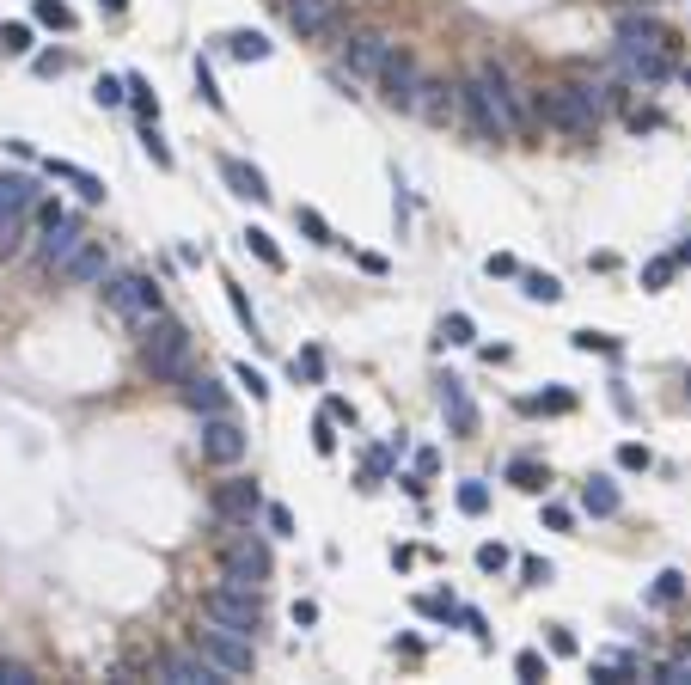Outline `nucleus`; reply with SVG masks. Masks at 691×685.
Returning a JSON list of instances; mask_svg holds the SVG:
<instances>
[{"label":"nucleus","instance_id":"obj_30","mask_svg":"<svg viewBox=\"0 0 691 685\" xmlns=\"http://www.w3.org/2000/svg\"><path fill=\"white\" fill-rule=\"evenodd\" d=\"M245 245H251V251H257V258H264L269 269H282V251H276V239H269L264 227H251V233H245Z\"/></svg>","mask_w":691,"mask_h":685},{"label":"nucleus","instance_id":"obj_6","mask_svg":"<svg viewBox=\"0 0 691 685\" xmlns=\"http://www.w3.org/2000/svg\"><path fill=\"white\" fill-rule=\"evenodd\" d=\"M527 104L550 122V129H563L570 142H593V135H600V117L588 111V99H581V92H575L570 80H563V86H539V92H532Z\"/></svg>","mask_w":691,"mask_h":685},{"label":"nucleus","instance_id":"obj_25","mask_svg":"<svg viewBox=\"0 0 691 685\" xmlns=\"http://www.w3.org/2000/svg\"><path fill=\"white\" fill-rule=\"evenodd\" d=\"M508 484H514V490H527V496H539V490L550 484V471H545L539 459H514V465H508Z\"/></svg>","mask_w":691,"mask_h":685},{"label":"nucleus","instance_id":"obj_9","mask_svg":"<svg viewBox=\"0 0 691 685\" xmlns=\"http://www.w3.org/2000/svg\"><path fill=\"white\" fill-rule=\"evenodd\" d=\"M269 569H276V557H269V544L245 526V532H233V539H221V582H245V587H264Z\"/></svg>","mask_w":691,"mask_h":685},{"label":"nucleus","instance_id":"obj_23","mask_svg":"<svg viewBox=\"0 0 691 685\" xmlns=\"http://www.w3.org/2000/svg\"><path fill=\"white\" fill-rule=\"evenodd\" d=\"M43 172H49V178H61V184H74L86 202H104V178H92L86 165H74V160H43Z\"/></svg>","mask_w":691,"mask_h":685},{"label":"nucleus","instance_id":"obj_31","mask_svg":"<svg viewBox=\"0 0 691 685\" xmlns=\"http://www.w3.org/2000/svg\"><path fill=\"white\" fill-rule=\"evenodd\" d=\"M141 147H147V160L153 165H172V147H165V135L153 129V122H141Z\"/></svg>","mask_w":691,"mask_h":685},{"label":"nucleus","instance_id":"obj_27","mask_svg":"<svg viewBox=\"0 0 691 685\" xmlns=\"http://www.w3.org/2000/svg\"><path fill=\"white\" fill-rule=\"evenodd\" d=\"M679 594H686V575H679V569H661V575H654V587H649L654 606H673Z\"/></svg>","mask_w":691,"mask_h":685},{"label":"nucleus","instance_id":"obj_41","mask_svg":"<svg viewBox=\"0 0 691 685\" xmlns=\"http://www.w3.org/2000/svg\"><path fill=\"white\" fill-rule=\"evenodd\" d=\"M477 569H489V575L508 569V544H477Z\"/></svg>","mask_w":691,"mask_h":685},{"label":"nucleus","instance_id":"obj_10","mask_svg":"<svg viewBox=\"0 0 691 685\" xmlns=\"http://www.w3.org/2000/svg\"><path fill=\"white\" fill-rule=\"evenodd\" d=\"M612 68H618L624 80H636V86H661L673 74V49L667 43H649V37H618Z\"/></svg>","mask_w":691,"mask_h":685},{"label":"nucleus","instance_id":"obj_52","mask_svg":"<svg viewBox=\"0 0 691 685\" xmlns=\"http://www.w3.org/2000/svg\"><path fill=\"white\" fill-rule=\"evenodd\" d=\"M489 276H520V263H514L508 251H502V258H489Z\"/></svg>","mask_w":691,"mask_h":685},{"label":"nucleus","instance_id":"obj_15","mask_svg":"<svg viewBox=\"0 0 691 685\" xmlns=\"http://www.w3.org/2000/svg\"><path fill=\"white\" fill-rule=\"evenodd\" d=\"M410 117H423L428 129H453V122H459V86L423 74V92H416V111H410Z\"/></svg>","mask_w":691,"mask_h":685},{"label":"nucleus","instance_id":"obj_49","mask_svg":"<svg viewBox=\"0 0 691 685\" xmlns=\"http://www.w3.org/2000/svg\"><path fill=\"white\" fill-rule=\"evenodd\" d=\"M239 385H245V392H251V398H269L264 374H257V367H251V362H239Z\"/></svg>","mask_w":691,"mask_h":685},{"label":"nucleus","instance_id":"obj_54","mask_svg":"<svg viewBox=\"0 0 691 685\" xmlns=\"http://www.w3.org/2000/svg\"><path fill=\"white\" fill-rule=\"evenodd\" d=\"M624 6H649V0H624Z\"/></svg>","mask_w":691,"mask_h":685},{"label":"nucleus","instance_id":"obj_17","mask_svg":"<svg viewBox=\"0 0 691 685\" xmlns=\"http://www.w3.org/2000/svg\"><path fill=\"white\" fill-rule=\"evenodd\" d=\"M160 680L165 685H226V673L208 661V655L183 648V655H165V661H160Z\"/></svg>","mask_w":691,"mask_h":685},{"label":"nucleus","instance_id":"obj_24","mask_svg":"<svg viewBox=\"0 0 691 685\" xmlns=\"http://www.w3.org/2000/svg\"><path fill=\"white\" fill-rule=\"evenodd\" d=\"M221 49L233 61H269V37L264 31H233V37H221Z\"/></svg>","mask_w":691,"mask_h":685},{"label":"nucleus","instance_id":"obj_8","mask_svg":"<svg viewBox=\"0 0 691 685\" xmlns=\"http://www.w3.org/2000/svg\"><path fill=\"white\" fill-rule=\"evenodd\" d=\"M37 263L43 269H61V263L74 258L86 245V227H80V215H68L61 202H37Z\"/></svg>","mask_w":691,"mask_h":685},{"label":"nucleus","instance_id":"obj_16","mask_svg":"<svg viewBox=\"0 0 691 685\" xmlns=\"http://www.w3.org/2000/svg\"><path fill=\"white\" fill-rule=\"evenodd\" d=\"M337 19H343L337 0H288V31L294 37H330Z\"/></svg>","mask_w":691,"mask_h":685},{"label":"nucleus","instance_id":"obj_42","mask_svg":"<svg viewBox=\"0 0 691 685\" xmlns=\"http://www.w3.org/2000/svg\"><path fill=\"white\" fill-rule=\"evenodd\" d=\"M618 465H624V471H649V447L624 441V447H618Z\"/></svg>","mask_w":691,"mask_h":685},{"label":"nucleus","instance_id":"obj_33","mask_svg":"<svg viewBox=\"0 0 691 685\" xmlns=\"http://www.w3.org/2000/svg\"><path fill=\"white\" fill-rule=\"evenodd\" d=\"M294 380H325V355L319 349H300L294 355Z\"/></svg>","mask_w":691,"mask_h":685},{"label":"nucleus","instance_id":"obj_3","mask_svg":"<svg viewBox=\"0 0 691 685\" xmlns=\"http://www.w3.org/2000/svg\"><path fill=\"white\" fill-rule=\"evenodd\" d=\"M104 312L129 331H147V324L160 319V282L141 276V269H129V276H104Z\"/></svg>","mask_w":691,"mask_h":685},{"label":"nucleus","instance_id":"obj_12","mask_svg":"<svg viewBox=\"0 0 691 685\" xmlns=\"http://www.w3.org/2000/svg\"><path fill=\"white\" fill-rule=\"evenodd\" d=\"M380 99L392 104V111H416V92H423V68H416V56H410V49H392L386 56V68H380Z\"/></svg>","mask_w":691,"mask_h":685},{"label":"nucleus","instance_id":"obj_40","mask_svg":"<svg viewBox=\"0 0 691 685\" xmlns=\"http://www.w3.org/2000/svg\"><path fill=\"white\" fill-rule=\"evenodd\" d=\"M37 19H43V25H56V31H68V25H74V13H68L61 0H37Z\"/></svg>","mask_w":691,"mask_h":685},{"label":"nucleus","instance_id":"obj_50","mask_svg":"<svg viewBox=\"0 0 691 685\" xmlns=\"http://www.w3.org/2000/svg\"><path fill=\"white\" fill-rule=\"evenodd\" d=\"M196 92H203V104H221V92H215V74H208L203 61H196Z\"/></svg>","mask_w":691,"mask_h":685},{"label":"nucleus","instance_id":"obj_19","mask_svg":"<svg viewBox=\"0 0 691 685\" xmlns=\"http://www.w3.org/2000/svg\"><path fill=\"white\" fill-rule=\"evenodd\" d=\"M178 392H183V404H190L196 416H226V392L208 380V374H196V367L178 380Z\"/></svg>","mask_w":691,"mask_h":685},{"label":"nucleus","instance_id":"obj_53","mask_svg":"<svg viewBox=\"0 0 691 685\" xmlns=\"http://www.w3.org/2000/svg\"><path fill=\"white\" fill-rule=\"evenodd\" d=\"M99 6H110V13H122V6H129V0H99Z\"/></svg>","mask_w":691,"mask_h":685},{"label":"nucleus","instance_id":"obj_14","mask_svg":"<svg viewBox=\"0 0 691 685\" xmlns=\"http://www.w3.org/2000/svg\"><path fill=\"white\" fill-rule=\"evenodd\" d=\"M392 49H398V43H392L386 31H355V37L343 43V68H349V80H380V68H386Z\"/></svg>","mask_w":691,"mask_h":685},{"label":"nucleus","instance_id":"obj_4","mask_svg":"<svg viewBox=\"0 0 691 685\" xmlns=\"http://www.w3.org/2000/svg\"><path fill=\"white\" fill-rule=\"evenodd\" d=\"M203 618L239 630V637H257V630H264V594L245 587V582H215L203 594Z\"/></svg>","mask_w":691,"mask_h":685},{"label":"nucleus","instance_id":"obj_28","mask_svg":"<svg viewBox=\"0 0 691 685\" xmlns=\"http://www.w3.org/2000/svg\"><path fill=\"white\" fill-rule=\"evenodd\" d=\"M129 104H135V117L141 122H160V99L147 92V80H129Z\"/></svg>","mask_w":691,"mask_h":685},{"label":"nucleus","instance_id":"obj_18","mask_svg":"<svg viewBox=\"0 0 691 685\" xmlns=\"http://www.w3.org/2000/svg\"><path fill=\"white\" fill-rule=\"evenodd\" d=\"M56 276H61V282H74V288H99L104 276H110V251H104V239H86L80 251L56 269Z\"/></svg>","mask_w":691,"mask_h":685},{"label":"nucleus","instance_id":"obj_43","mask_svg":"<svg viewBox=\"0 0 691 685\" xmlns=\"http://www.w3.org/2000/svg\"><path fill=\"white\" fill-rule=\"evenodd\" d=\"M0 685H37V673L25 661H0Z\"/></svg>","mask_w":691,"mask_h":685},{"label":"nucleus","instance_id":"obj_7","mask_svg":"<svg viewBox=\"0 0 691 685\" xmlns=\"http://www.w3.org/2000/svg\"><path fill=\"white\" fill-rule=\"evenodd\" d=\"M190 648L208 655L226 680H245V673L257 667V637H239V630H226V625H208V618L190 630Z\"/></svg>","mask_w":691,"mask_h":685},{"label":"nucleus","instance_id":"obj_47","mask_svg":"<svg viewBox=\"0 0 691 685\" xmlns=\"http://www.w3.org/2000/svg\"><path fill=\"white\" fill-rule=\"evenodd\" d=\"M99 104H129V80H110V74H104L99 80Z\"/></svg>","mask_w":691,"mask_h":685},{"label":"nucleus","instance_id":"obj_26","mask_svg":"<svg viewBox=\"0 0 691 685\" xmlns=\"http://www.w3.org/2000/svg\"><path fill=\"white\" fill-rule=\"evenodd\" d=\"M520 288H527L532 300H563V282H557V276H545V269H520Z\"/></svg>","mask_w":691,"mask_h":685},{"label":"nucleus","instance_id":"obj_11","mask_svg":"<svg viewBox=\"0 0 691 685\" xmlns=\"http://www.w3.org/2000/svg\"><path fill=\"white\" fill-rule=\"evenodd\" d=\"M208 514H215L221 532H245V526L264 514V490L251 484V478H226V484H215V496H208Z\"/></svg>","mask_w":691,"mask_h":685},{"label":"nucleus","instance_id":"obj_38","mask_svg":"<svg viewBox=\"0 0 691 685\" xmlns=\"http://www.w3.org/2000/svg\"><path fill=\"white\" fill-rule=\"evenodd\" d=\"M441 342H471V319L466 312H447V319H441Z\"/></svg>","mask_w":691,"mask_h":685},{"label":"nucleus","instance_id":"obj_44","mask_svg":"<svg viewBox=\"0 0 691 685\" xmlns=\"http://www.w3.org/2000/svg\"><path fill=\"white\" fill-rule=\"evenodd\" d=\"M527 410H557L563 416V410H575V398L570 392H545V398H527Z\"/></svg>","mask_w":691,"mask_h":685},{"label":"nucleus","instance_id":"obj_20","mask_svg":"<svg viewBox=\"0 0 691 685\" xmlns=\"http://www.w3.org/2000/svg\"><path fill=\"white\" fill-rule=\"evenodd\" d=\"M441 410H447L453 435H477V410H471V398H466V385L459 380H441Z\"/></svg>","mask_w":691,"mask_h":685},{"label":"nucleus","instance_id":"obj_46","mask_svg":"<svg viewBox=\"0 0 691 685\" xmlns=\"http://www.w3.org/2000/svg\"><path fill=\"white\" fill-rule=\"evenodd\" d=\"M520 575H527V587H545L550 582V564H545V557H520Z\"/></svg>","mask_w":691,"mask_h":685},{"label":"nucleus","instance_id":"obj_37","mask_svg":"<svg viewBox=\"0 0 691 685\" xmlns=\"http://www.w3.org/2000/svg\"><path fill=\"white\" fill-rule=\"evenodd\" d=\"M264 521H269V532H276V539H294V514H288L282 502H264Z\"/></svg>","mask_w":691,"mask_h":685},{"label":"nucleus","instance_id":"obj_32","mask_svg":"<svg viewBox=\"0 0 691 685\" xmlns=\"http://www.w3.org/2000/svg\"><path fill=\"white\" fill-rule=\"evenodd\" d=\"M0 49H6V56H31V25H6V31H0Z\"/></svg>","mask_w":691,"mask_h":685},{"label":"nucleus","instance_id":"obj_51","mask_svg":"<svg viewBox=\"0 0 691 685\" xmlns=\"http://www.w3.org/2000/svg\"><path fill=\"white\" fill-rule=\"evenodd\" d=\"M545 526H550V532H570V508L550 502V508H545Z\"/></svg>","mask_w":691,"mask_h":685},{"label":"nucleus","instance_id":"obj_21","mask_svg":"<svg viewBox=\"0 0 691 685\" xmlns=\"http://www.w3.org/2000/svg\"><path fill=\"white\" fill-rule=\"evenodd\" d=\"M221 178L233 184V196H245V202H269V184H264V172H257V165L221 160Z\"/></svg>","mask_w":691,"mask_h":685},{"label":"nucleus","instance_id":"obj_48","mask_svg":"<svg viewBox=\"0 0 691 685\" xmlns=\"http://www.w3.org/2000/svg\"><path fill=\"white\" fill-rule=\"evenodd\" d=\"M226 300H233V312H239V324L251 331V337H257V312H251V300H245L239 288H226Z\"/></svg>","mask_w":691,"mask_h":685},{"label":"nucleus","instance_id":"obj_36","mask_svg":"<svg viewBox=\"0 0 691 685\" xmlns=\"http://www.w3.org/2000/svg\"><path fill=\"white\" fill-rule=\"evenodd\" d=\"M312 447H319V453H337V416H319V423H312Z\"/></svg>","mask_w":691,"mask_h":685},{"label":"nucleus","instance_id":"obj_5","mask_svg":"<svg viewBox=\"0 0 691 685\" xmlns=\"http://www.w3.org/2000/svg\"><path fill=\"white\" fill-rule=\"evenodd\" d=\"M37 202H43V190L31 172H6L0 178V263L25 251V221H31Z\"/></svg>","mask_w":691,"mask_h":685},{"label":"nucleus","instance_id":"obj_22","mask_svg":"<svg viewBox=\"0 0 691 685\" xmlns=\"http://www.w3.org/2000/svg\"><path fill=\"white\" fill-rule=\"evenodd\" d=\"M581 508H588L593 521H612V514L624 508V496H618L612 478H588V484H581Z\"/></svg>","mask_w":691,"mask_h":685},{"label":"nucleus","instance_id":"obj_13","mask_svg":"<svg viewBox=\"0 0 691 685\" xmlns=\"http://www.w3.org/2000/svg\"><path fill=\"white\" fill-rule=\"evenodd\" d=\"M196 447H203L208 465H221V471H233V465L245 459V428L233 423V416H203V435H196Z\"/></svg>","mask_w":691,"mask_h":685},{"label":"nucleus","instance_id":"obj_34","mask_svg":"<svg viewBox=\"0 0 691 685\" xmlns=\"http://www.w3.org/2000/svg\"><path fill=\"white\" fill-rule=\"evenodd\" d=\"M459 508H466V514H484V508H489V490L477 484V478H466V484H459Z\"/></svg>","mask_w":691,"mask_h":685},{"label":"nucleus","instance_id":"obj_39","mask_svg":"<svg viewBox=\"0 0 691 685\" xmlns=\"http://www.w3.org/2000/svg\"><path fill=\"white\" fill-rule=\"evenodd\" d=\"M575 349H600V355H618V337H606V331H575Z\"/></svg>","mask_w":691,"mask_h":685},{"label":"nucleus","instance_id":"obj_45","mask_svg":"<svg viewBox=\"0 0 691 685\" xmlns=\"http://www.w3.org/2000/svg\"><path fill=\"white\" fill-rule=\"evenodd\" d=\"M673 263H679V258H654L649 269H643V282H649V288H667L673 282Z\"/></svg>","mask_w":691,"mask_h":685},{"label":"nucleus","instance_id":"obj_1","mask_svg":"<svg viewBox=\"0 0 691 685\" xmlns=\"http://www.w3.org/2000/svg\"><path fill=\"white\" fill-rule=\"evenodd\" d=\"M459 117L477 142H514L527 129V99L514 92V80L496 61H477L466 80H459Z\"/></svg>","mask_w":691,"mask_h":685},{"label":"nucleus","instance_id":"obj_29","mask_svg":"<svg viewBox=\"0 0 691 685\" xmlns=\"http://www.w3.org/2000/svg\"><path fill=\"white\" fill-rule=\"evenodd\" d=\"M294 221H300V233H306V239L330 245V227H325V215H319V208H294Z\"/></svg>","mask_w":691,"mask_h":685},{"label":"nucleus","instance_id":"obj_35","mask_svg":"<svg viewBox=\"0 0 691 685\" xmlns=\"http://www.w3.org/2000/svg\"><path fill=\"white\" fill-rule=\"evenodd\" d=\"M514 673H520V680H527V685H539V680H545V673H550V667H545V655H539V648H527V655L514 661Z\"/></svg>","mask_w":691,"mask_h":685},{"label":"nucleus","instance_id":"obj_2","mask_svg":"<svg viewBox=\"0 0 691 685\" xmlns=\"http://www.w3.org/2000/svg\"><path fill=\"white\" fill-rule=\"evenodd\" d=\"M190 367H196V337H190L178 319H165L160 312V319L141 331V374L147 380H172L178 385Z\"/></svg>","mask_w":691,"mask_h":685}]
</instances>
